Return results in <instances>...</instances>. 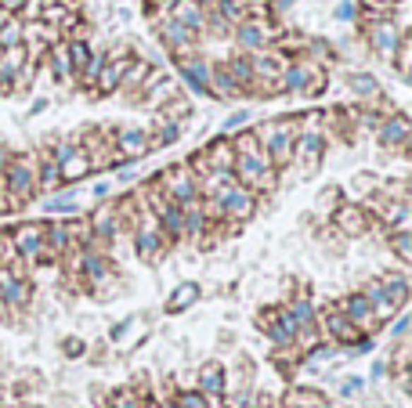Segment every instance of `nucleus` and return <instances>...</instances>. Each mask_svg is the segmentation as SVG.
I'll return each instance as SVG.
<instances>
[{
  "label": "nucleus",
  "instance_id": "obj_16",
  "mask_svg": "<svg viewBox=\"0 0 412 408\" xmlns=\"http://www.w3.org/2000/svg\"><path fill=\"white\" fill-rule=\"evenodd\" d=\"M369 40H372V51H376V54L391 58V54L398 51V44H401V29H398L391 18H376V22L369 25Z\"/></svg>",
  "mask_w": 412,
  "mask_h": 408
},
{
  "label": "nucleus",
  "instance_id": "obj_24",
  "mask_svg": "<svg viewBox=\"0 0 412 408\" xmlns=\"http://www.w3.org/2000/svg\"><path fill=\"white\" fill-rule=\"evenodd\" d=\"M199 394L206 401H217L220 394H225V368H220L217 361H210V365L199 368Z\"/></svg>",
  "mask_w": 412,
  "mask_h": 408
},
{
  "label": "nucleus",
  "instance_id": "obj_48",
  "mask_svg": "<svg viewBox=\"0 0 412 408\" xmlns=\"http://www.w3.org/2000/svg\"><path fill=\"white\" fill-rule=\"evenodd\" d=\"M249 401H253V394L242 387L239 394H232V397H228V408H249Z\"/></svg>",
  "mask_w": 412,
  "mask_h": 408
},
{
  "label": "nucleus",
  "instance_id": "obj_55",
  "mask_svg": "<svg viewBox=\"0 0 412 408\" xmlns=\"http://www.w3.org/2000/svg\"><path fill=\"white\" fill-rule=\"evenodd\" d=\"M109 196V184H94V199H105Z\"/></svg>",
  "mask_w": 412,
  "mask_h": 408
},
{
  "label": "nucleus",
  "instance_id": "obj_25",
  "mask_svg": "<svg viewBox=\"0 0 412 408\" xmlns=\"http://www.w3.org/2000/svg\"><path fill=\"white\" fill-rule=\"evenodd\" d=\"M123 73H126V51H116L112 58H105V66H102V73H98L94 83H98V90H116Z\"/></svg>",
  "mask_w": 412,
  "mask_h": 408
},
{
  "label": "nucleus",
  "instance_id": "obj_19",
  "mask_svg": "<svg viewBox=\"0 0 412 408\" xmlns=\"http://www.w3.org/2000/svg\"><path fill=\"white\" fill-rule=\"evenodd\" d=\"M322 152H326V141H322V134H314V131H307V134H300V138L293 141V155H300L304 170H314V167H319Z\"/></svg>",
  "mask_w": 412,
  "mask_h": 408
},
{
  "label": "nucleus",
  "instance_id": "obj_35",
  "mask_svg": "<svg viewBox=\"0 0 412 408\" xmlns=\"http://www.w3.org/2000/svg\"><path fill=\"white\" fill-rule=\"evenodd\" d=\"M199 300V286H196V282H184V286H177L174 289V296H170V311H181V307H188V304H196Z\"/></svg>",
  "mask_w": 412,
  "mask_h": 408
},
{
  "label": "nucleus",
  "instance_id": "obj_5",
  "mask_svg": "<svg viewBox=\"0 0 412 408\" xmlns=\"http://www.w3.org/2000/svg\"><path fill=\"white\" fill-rule=\"evenodd\" d=\"M257 138V145L264 148V155L271 160V167H286L290 160H293V141H297V131H293V123H271L268 131H261V134H253Z\"/></svg>",
  "mask_w": 412,
  "mask_h": 408
},
{
  "label": "nucleus",
  "instance_id": "obj_7",
  "mask_svg": "<svg viewBox=\"0 0 412 408\" xmlns=\"http://www.w3.org/2000/svg\"><path fill=\"white\" fill-rule=\"evenodd\" d=\"M282 66H286V58H278L271 51H257L249 58V73H253V87L249 90L278 94L282 90Z\"/></svg>",
  "mask_w": 412,
  "mask_h": 408
},
{
  "label": "nucleus",
  "instance_id": "obj_31",
  "mask_svg": "<svg viewBox=\"0 0 412 408\" xmlns=\"http://www.w3.org/2000/svg\"><path fill=\"white\" fill-rule=\"evenodd\" d=\"M51 73H54V80H69L73 76V61H69L66 44H54L51 47Z\"/></svg>",
  "mask_w": 412,
  "mask_h": 408
},
{
  "label": "nucleus",
  "instance_id": "obj_53",
  "mask_svg": "<svg viewBox=\"0 0 412 408\" xmlns=\"http://www.w3.org/2000/svg\"><path fill=\"white\" fill-rule=\"evenodd\" d=\"M351 15H355V8H351V4H340V8H336V18H340V22H347Z\"/></svg>",
  "mask_w": 412,
  "mask_h": 408
},
{
  "label": "nucleus",
  "instance_id": "obj_18",
  "mask_svg": "<svg viewBox=\"0 0 412 408\" xmlns=\"http://www.w3.org/2000/svg\"><path fill=\"white\" fill-rule=\"evenodd\" d=\"M22 69H25V44L0 51V90H8V87L18 80Z\"/></svg>",
  "mask_w": 412,
  "mask_h": 408
},
{
  "label": "nucleus",
  "instance_id": "obj_14",
  "mask_svg": "<svg viewBox=\"0 0 412 408\" xmlns=\"http://www.w3.org/2000/svg\"><path fill=\"white\" fill-rule=\"evenodd\" d=\"M336 311L351 322L358 332H369L372 325H376V318H372V307H369V300L362 296V293H351V296H343L340 304H336Z\"/></svg>",
  "mask_w": 412,
  "mask_h": 408
},
{
  "label": "nucleus",
  "instance_id": "obj_22",
  "mask_svg": "<svg viewBox=\"0 0 412 408\" xmlns=\"http://www.w3.org/2000/svg\"><path fill=\"white\" fill-rule=\"evenodd\" d=\"M177 69H181V80H188V87H192V90H199V94L210 90V66H206V61H199V58H181Z\"/></svg>",
  "mask_w": 412,
  "mask_h": 408
},
{
  "label": "nucleus",
  "instance_id": "obj_34",
  "mask_svg": "<svg viewBox=\"0 0 412 408\" xmlns=\"http://www.w3.org/2000/svg\"><path fill=\"white\" fill-rule=\"evenodd\" d=\"M379 286H384V293L391 296V304L401 311L405 300H408V282L405 278H379Z\"/></svg>",
  "mask_w": 412,
  "mask_h": 408
},
{
  "label": "nucleus",
  "instance_id": "obj_61",
  "mask_svg": "<svg viewBox=\"0 0 412 408\" xmlns=\"http://www.w3.org/2000/svg\"><path fill=\"white\" fill-rule=\"evenodd\" d=\"M0 311H4V304H0Z\"/></svg>",
  "mask_w": 412,
  "mask_h": 408
},
{
  "label": "nucleus",
  "instance_id": "obj_43",
  "mask_svg": "<svg viewBox=\"0 0 412 408\" xmlns=\"http://www.w3.org/2000/svg\"><path fill=\"white\" fill-rule=\"evenodd\" d=\"M174 401H177L181 408H210V401H206L199 390H184V394H177Z\"/></svg>",
  "mask_w": 412,
  "mask_h": 408
},
{
  "label": "nucleus",
  "instance_id": "obj_9",
  "mask_svg": "<svg viewBox=\"0 0 412 408\" xmlns=\"http://www.w3.org/2000/svg\"><path fill=\"white\" fill-rule=\"evenodd\" d=\"M54 167H58V174H61V184H73V181H83L94 167H90V160H87V152L76 145V141H66V145H58L54 148Z\"/></svg>",
  "mask_w": 412,
  "mask_h": 408
},
{
  "label": "nucleus",
  "instance_id": "obj_62",
  "mask_svg": "<svg viewBox=\"0 0 412 408\" xmlns=\"http://www.w3.org/2000/svg\"><path fill=\"white\" fill-rule=\"evenodd\" d=\"M282 408H290V404H282Z\"/></svg>",
  "mask_w": 412,
  "mask_h": 408
},
{
  "label": "nucleus",
  "instance_id": "obj_45",
  "mask_svg": "<svg viewBox=\"0 0 412 408\" xmlns=\"http://www.w3.org/2000/svg\"><path fill=\"white\" fill-rule=\"evenodd\" d=\"M102 66H105V54H90V61L83 66V83H94V80H98Z\"/></svg>",
  "mask_w": 412,
  "mask_h": 408
},
{
  "label": "nucleus",
  "instance_id": "obj_10",
  "mask_svg": "<svg viewBox=\"0 0 412 408\" xmlns=\"http://www.w3.org/2000/svg\"><path fill=\"white\" fill-rule=\"evenodd\" d=\"M11 246L18 260L25 264H37V260H47V239H44V224H18L11 232Z\"/></svg>",
  "mask_w": 412,
  "mask_h": 408
},
{
  "label": "nucleus",
  "instance_id": "obj_41",
  "mask_svg": "<svg viewBox=\"0 0 412 408\" xmlns=\"http://www.w3.org/2000/svg\"><path fill=\"white\" fill-rule=\"evenodd\" d=\"M391 246H394V253H398L401 264L412 260V235H408V232H394V235H391Z\"/></svg>",
  "mask_w": 412,
  "mask_h": 408
},
{
  "label": "nucleus",
  "instance_id": "obj_50",
  "mask_svg": "<svg viewBox=\"0 0 412 408\" xmlns=\"http://www.w3.org/2000/svg\"><path fill=\"white\" fill-rule=\"evenodd\" d=\"M246 119H249V112H235V116H228V123H225V127H228V131H239Z\"/></svg>",
  "mask_w": 412,
  "mask_h": 408
},
{
  "label": "nucleus",
  "instance_id": "obj_42",
  "mask_svg": "<svg viewBox=\"0 0 412 408\" xmlns=\"http://www.w3.org/2000/svg\"><path fill=\"white\" fill-rule=\"evenodd\" d=\"M109 408H145V404H141V397L134 390H119V394L109 397Z\"/></svg>",
  "mask_w": 412,
  "mask_h": 408
},
{
  "label": "nucleus",
  "instance_id": "obj_54",
  "mask_svg": "<svg viewBox=\"0 0 412 408\" xmlns=\"http://www.w3.org/2000/svg\"><path fill=\"white\" fill-rule=\"evenodd\" d=\"M66 351H69V354H83V343H80V340H69Z\"/></svg>",
  "mask_w": 412,
  "mask_h": 408
},
{
  "label": "nucleus",
  "instance_id": "obj_32",
  "mask_svg": "<svg viewBox=\"0 0 412 408\" xmlns=\"http://www.w3.org/2000/svg\"><path fill=\"white\" fill-rule=\"evenodd\" d=\"M213 11H217V22H220V25H239V22H242V15H246L239 0H217Z\"/></svg>",
  "mask_w": 412,
  "mask_h": 408
},
{
  "label": "nucleus",
  "instance_id": "obj_51",
  "mask_svg": "<svg viewBox=\"0 0 412 408\" xmlns=\"http://www.w3.org/2000/svg\"><path fill=\"white\" fill-rule=\"evenodd\" d=\"M340 390H343V394H358V390H362V380H358V376H355V380H343Z\"/></svg>",
  "mask_w": 412,
  "mask_h": 408
},
{
  "label": "nucleus",
  "instance_id": "obj_52",
  "mask_svg": "<svg viewBox=\"0 0 412 408\" xmlns=\"http://www.w3.org/2000/svg\"><path fill=\"white\" fill-rule=\"evenodd\" d=\"M405 332H408V318H405V315H401V318H398V322H394V336H398V340H401V336H405Z\"/></svg>",
  "mask_w": 412,
  "mask_h": 408
},
{
  "label": "nucleus",
  "instance_id": "obj_6",
  "mask_svg": "<svg viewBox=\"0 0 412 408\" xmlns=\"http://www.w3.org/2000/svg\"><path fill=\"white\" fill-rule=\"evenodd\" d=\"M134 249H138L141 260H155L167 249V235H163L152 210H141V217L134 221Z\"/></svg>",
  "mask_w": 412,
  "mask_h": 408
},
{
  "label": "nucleus",
  "instance_id": "obj_47",
  "mask_svg": "<svg viewBox=\"0 0 412 408\" xmlns=\"http://www.w3.org/2000/svg\"><path fill=\"white\" fill-rule=\"evenodd\" d=\"M394 4H398V0H365V8H369L372 15H387Z\"/></svg>",
  "mask_w": 412,
  "mask_h": 408
},
{
  "label": "nucleus",
  "instance_id": "obj_30",
  "mask_svg": "<svg viewBox=\"0 0 412 408\" xmlns=\"http://www.w3.org/2000/svg\"><path fill=\"white\" fill-rule=\"evenodd\" d=\"M225 73L232 76V83H235V90H249L253 87V73H249V58H242V54H235L228 66H225Z\"/></svg>",
  "mask_w": 412,
  "mask_h": 408
},
{
  "label": "nucleus",
  "instance_id": "obj_13",
  "mask_svg": "<svg viewBox=\"0 0 412 408\" xmlns=\"http://www.w3.org/2000/svg\"><path fill=\"white\" fill-rule=\"evenodd\" d=\"M112 148H116V155H123V160H138V155H145L152 148V134L141 131V127H123V131H116Z\"/></svg>",
  "mask_w": 412,
  "mask_h": 408
},
{
  "label": "nucleus",
  "instance_id": "obj_49",
  "mask_svg": "<svg viewBox=\"0 0 412 408\" xmlns=\"http://www.w3.org/2000/svg\"><path fill=\"white\" fill-rule=\"evenodd\" d=\"M25 4H29V0H0V11L11 15V11H22Z\"/></svg>",
  "mask_w": 412,
  "mask_h": 408
},
{
  "label": "nucleus",
  "instance_id": "obj_21",
  "mask_svg": "<svg viewBox=\"0 0 412 408\" xmlns=\"http://www.w3.org/2000/svg\"><path fill=\"white\" fill-rule=\"evenodd\" d=\"M322 329H326V336H329V340H336V343H355V340H362V332H358L351 322H347L336 307L322 315Z\"/></svg>",
  "mask_w": 412,
  "mask_h": 408
},
{
  "label": "nucleus",
  "instance_id": "obj_37",
  "mask_svg": "<svg viewBox=\"0 0 412 408\" xmlns=\"http://www.w3.org/2000/svg\"><path fill=\"white\" fill-rule=\"evenodd\" d=\"M22 22H15V18H8V25H0V51L4 47H18L22 44Z\"/></svg>",
  "mask_w": 412,
  "mask_h": 408
},
{
  "label": "nucleus",
  "instance_id": "obj_12",
  "mask_svg": "<svg viewBox=\"0 0 412 408\" xmlns=\"http://www.w3.org/2000/svg\"><path fill=\"white\" fill-rule=\"evenodd\" d=\"M261 329L268 332V340L275 343V347H293L297 343V322H293L290 311H264Z\"/></svg>",
  "mask_w": 412,
  "mask_h": 408
},
{
  "label": "nucleus",
  "instance_id": "obj_39",
  "mask_svg": "<svg viewBox=\"0 0 412 408\" xmlns=\"http://www.w3.org/2000/svg\"><path fill=\"white\" fill-rule=\"evenodd\" d=\"M66 51H69L73 69H83L87 61H90V47H87V40H69V44H66Z\"/></svg>",
  "mask_w": 412,
  "mask_h": 408
},
{
  "label": "nucleus",
  "instance_id": "obj_11",
  "mask_svg": "<svg viewBox=\"0 0 412 408\" xmlns=\"http://www.w3.org/2000/svg\"><path fill=\"white\" fill-rule=\"evenodd\" d=\"M29 296H33V286L22 278V271L18 268H0V304H4V311L8 307L22 311L29 304Z\"/></svg>",
  "mask_w": 412,
  "mask_h": 408
},
{
  "label": "nucleus",
  "instance_id": "obj_60",
  "mask_svg": "<svg viewBox=\"0 0 412 408\" xmlns=\"http://www.w3.org/2000/svg\"><path fill=\"white\" fill-rule=\"evenodd\" d=\"M239 4H246V0H239Z\"/></svg>",
  "mask_w": 412,
  "mask_h": 408
},
{
  "label": "nucleus",
  "instance_id": "obj_23",
  "mask_svg": "<svg viewBox=\"0 0 412 408\" xmlns=\"http://www.w3.org/2000/svg\"><path fill=\"white\" fill-rule=\"evenodd\" d=\"M362 296L369 300V307H372V318H376V322H391V318L398 315V307L391 304V296L384 293V286H379V282H369Z\"/></svg>",
  "mask_w": 412,
  "mask_h": 408
},
{
  "label": "nucleus",
  "instance_id": "obj_58",
  "mask_svg": "<svg viewBox=\"0 0 412 408\" xmlns=\"http://www.w3.org/2000/svg\"><path fill=\"white\" fill-rule=\"evenodd\" d=\"M0 25H8V15L4 11H0Z\"/></svg>",
  "mask_w": 412,
  "mask_h": 408
},
{
  "label": "nucleus",
  "instance_id": "obj_46",
  "mask_svg": "<svg viewBox=\"0 0 412 408\" xmlns=\"http://www.w3.org/2000/svg\"><path fill=\"white\" fill-rule=\"evenodd\" d=\"M163 112L170 116L167 123H177V119H184V116H188V102H184V98H174V102H167V109H163Z\"/></svg>",
  "mask_w": 412,
  "mask_h": 408
},
{
  "label": "nucleus",
  "instance_id": "obj_36",
  "mask_svg": "<svg viewBox=\"0 0 412 408\" xmlns=\"http://www.w3.org/2000/svg\"><path fill=\"white\" fill-rule=\"evenodd\" d=\"M286 404H290V408H322L326 397L314 394V390H293V394L286 397Z\"/></svg>",
  "mask_w": 412,
  "mask_h": 408
},
{
  "label": "nucleus",
  "instance_id": "obj_40",
  "mask_svg": "<svg viewBox=\"0 0 412 408\" xmlns=\"http://www.w3.org/2000/svg\"><path fill=\"white\" fill-rule=\"evenodd\" d=\"M47 213H76V192H66V196H54L51 203H44Z\"/></svg>",
  "mask_w": 412,
  "mask_h": 408
},
{
  "label": "nucleus",
  "instance_id": "obj_8",
  "mask_svg": "<svg viewBox=\"0 0 412 408\" xmlns=\"http://www.w3.org/2000/svg\"><path fill=\"white\" fill-rule=\"evenodd\" d=\"M326 83V69H319L314 61H286L282 66V90H304V94H314Z\"/></svg>",
  "mask_w": 412,
  "mask_h": 408
},
{
  "label": "nucleus",
  "instance_id": "obj_4",
  "mask_svg": "<svg viewBox=\"0 0 412 408\" xmlns=\"http://www.w3.org/2000/svg\"><path fill=\"white\" fill-rule=\"evenodd\" d=\"M167 203H174V206H196V203H203V196H199V181H196V174H192V167H170L163 177H160V188H155Z\"/></svg>",
  "mask_w": 412,
  "mask_h": 408
},
{
  "label": "nucleus",
  "instance_id": "obj_2",
  "mask_svg": "<svg viewBox=\"0 0 412 408\" xmlns=\"http://www.w3.org/2000/svg\"><path fill=\"white\" fill-rule=\"evenodd\" d=\"M253 206H257V196L249 188H242L239 181H228L213 196H206L203 210H206V217H220V221H246L253 213Z\"/></svg>",
  "mask_w": 412,
  "mask_h": 408
},
{
  "label": "nucleus",
  "instance_id": "obj_56",
  "mask_svg": "<svg viewBox=\"0 0 412 408\" xmlns=\"http://www.w3.org/2000/svg\"><path fill=\"white\" fill-rule=\"evenodd\" d=\"M192 4H196V8H203V11H206V8H213V4H217V0H192Z\"/></svg>",
  "mask_w": 412,
  "mask_h": 408
},
{
  "label": "nucleus",
  "instance_id": "obj_3",
  "mask_svg": "<svg viewBox=\"0 0 412 408\" xmlns=\"http://www.w3.org/2000/svg\"><path fill=\"white\" fill-rule=\"evenodd\" d=\"M0 181H4V192L15 203L29 199L40 188V177H37V160H29V155H15V160H8V167L0 170Z\"/></svg>",
  "mask_w": 412,
  "mask_h": 408
},
{
  "label": "nucleus",
  "instance_id": "obj_27",
  "mask_svg": "<svg viewBox=\"0 0 412 408\" xmlns=\"http://www.w3.org/2000/svg\"><path fill=\"white\" fill-rule=\"evenodd\" d=\"M170 18H177L184 29H192V33H199V29L206 25V11H203V8H196L192 0H177V4H174V15H170Z\"/></svg>",
  "mask_w": 412,
  "mask_h": 408
},
{
  "label": "nucleus",
  "instance_id": "obj_38",
  "mask_svg": "<svg viewBox=\"0 0 412 408\" xmlns=\"http://www.w3.org/2000/svg\"><path fill=\"white\" fill-rule=\"evenodd\" d=\"M351 90L358 94V98H376V94H379V83H376L369 73H358V76H351Z\"/></svg>",
  "mask_w": 412,
  "mask_h": 408
},
{
  "label": "nucleus",
  "instance_id": "obj_57",
  "mask_svg": "<svg viewBox=\"0 0 412 408\" xmlns=\"http://www.w3.org/2000/svg\"><path fill=\"white\" fill-rule=\"evenodd\" d=\"M293 4V0H278V8H290Z\"/></svg>",
  "mask_w": 412,
  "mask_h": 408
},
{
  "label": "nucleus",
  "instance_id": "obj_33",
  "mask_svg": "<svg viewBox=\"0 0 412 408\" xmlns=\"http://www.w3.org/2000/svg\"><path fill=\"white\" fill-rule=\"evenodd\" d=\"M148 73H152V66H148V61H126V73H123L119 87L134 90L138 83H145V80H148Z\"/></svg>",
  "mask_w": 412,
  "mask_h": 408
},
{
  "label": "nucleus",
  "instance_id": "obj_44",
  "mask_svg": "<svg viewBox=\"0 0 412 408\" xmlns=\"http://www.w3.org/2000/svg\"><path fill=\"white\" fill-rule=\"evenodd\" d=\"M18 253H15V246H11V235H0V268H15Z\"/></svg>",
  "mask_w": 412,
  "mask_h": 408
},
{
  "label": "nucleus",
  "instance_id": "obj_29",
  "mask_svg": "<svg viewBox=\"0 0 412 408\" xmlns=\"http://www.w3.org/2000/svg\"><path fill=\"white\" fill-rule=\"evenodd\" d=\"M336 224L347 232V235H362L365 232V210H358V206H340V213H336Z\"/></svg>",
  "mask_w": 412,
  "mask_h": 408
},
{
  "label": "nucleus",
  "instance_id": "obj_28",
  "mask_svg": "<svg viewBox=\"0 0 412 408\" xmlns=\"http://www.w3.org/2000/svg\"><path fill=\"white\" fill-rule=\"evenodd\" d=\"M206 228H210V217H206L203 203L184 206V235H188V239H203V235H206Z\"/></svg>",
  "mask_w": 412,
  "mask_h": 408
},
{
  "label": "nucleus",
  "instance_id": "obj_26",
  "mask_svg": "<svg viewBox=\"0 0 412 408\" xmlns=\"http://www.w3.org/2000/svg\"><path fill=\"white\" fill-rule=\"evenodd\" d=\"M408 141V119L405 116H391L384 127H379V145L384 148H401Z\"/></svg>",
  "mask_w": 412,
  "mask_h": 408
},
{
  "label": "nucleus",
  "instance_id": "obj_15",
  "mask_svg": "<svg viewBox=\"0 0 412 408\" xmlns=\"http://www.w3.org/2000/svg\"><path fill=\"white\" fill-rule=\"evenodd\" d=\"M76 268L83 271V278L90 282L94 289L105 286V282L112 278V264H109V257H105V253H98V249H83L80 260H76Z\"/></svg>",
  "mask_w": 412,
  "mask_h": 408
},
{
  "label": "nucleus",
  "instance_id": "obj_59",
  "mask_svg": "<svg viewBox=\"0 0 412 408\" xmlns=\"http://www.w3.org/2000/svg\"><path fill=\"white\" fill-rule=\"evenodd\" d=\"M322 408H333V404H322Z\"/></svg>",
  "mask_w": 412,
  "mask_h": 408
},
{
  "label": "nucleus",
  "instance_id": "obj_1",
  "mask_svg": "<svg viewBox=\"0 0 412 408\" xmlns=\"http://www.w3.org/2000/svg\"><path fill=\"white\" fill-rule=\"evenodd\" d=\"M232 148H235L232 177H235L242 188H249L253 196H257V192H268V188L275 184V167H271V160L264 155V148L257 145V138H253V134H242Z\"/></svg>",
  "mask_w": 412,
  "mask_h": 408
},
{
  "label": "nucleus",
  "instance_id": "obj_20",
  "mask_svg": "<svg viewBox=\"0 0 412 408\" xmlns=\"http://www.w3.org/2000/svg\"><path fill=\"white\" fill-rule=\"evenodd\" d=\"M160 40H163L167 47H174L177 54L188 58V47H192L196 33H192V29H184L177 18H167V22H160Z\"/></svg>",
  "mask_w": 412,
  "mask_h": 408
},
{
  "label": "nucleus",
  "instance_id": "obj_17",
  "mask_svg": "<svg viewBox=\"0 0 412 408\" xmlns=\"http://www.w3.org/2000/svg\"><path fill=\"white\" fill-rule=\"evenodd\" d=\"M235 40H239V47H246V51H264L268 44H271V29L264 25V22H239L235 25Z\"/></svg>",
  "mask_w": 412,
  "mask_h": 408
}]
</instances>
